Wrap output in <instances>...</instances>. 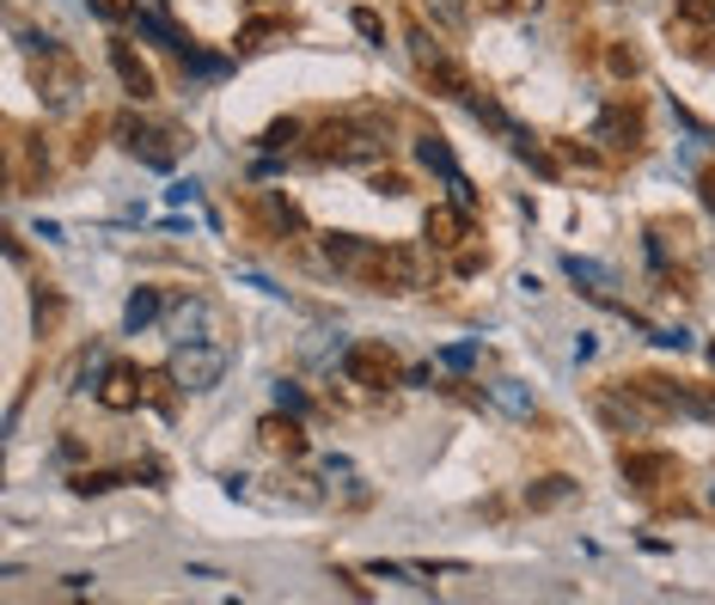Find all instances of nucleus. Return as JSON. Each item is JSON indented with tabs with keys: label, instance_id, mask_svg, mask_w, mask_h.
<instances>
[{
	"label": "nucleus",
	"instance_id": "nucleus-1",
	"mask_svg": "<svg viewBox=\"0 0 715 605\" xmlns=\"http://www.w3.org/2000/svg\"><path fill=\"white\" fill-rule=\"evenodd\" d=\"M306 153L318 166H361V159H380L385 153V123L380 117H337L312 135Z\"/></svg>",
	"mask_w": 715,
	"mask_h": 605
},
{
	"label": "nucleus",
	"instance_id": "nucleus-2",
	"mask_svg": "<svg viewBox=\"0 0 715 605\" xmlns=\"http://www.w3.org/2000/svg\"><path fill=\"white\" fill-rule=\"evenodd\" d=\"M226 373V349L221 342H178L172 361H166V380L178 385V392H214Z\"/></svg>",
	"mask_w": 715,
	"mask_h": 605
},
{
	"label": "nucleus",
	"instance_id": "nucleus-3",
	"mask_svg": "<svg viewBox=\"0 0 715 605\" xmlns=\"http://www.w3.org/2000/svg\"><path fill=\"white\" fill-rule=\"evenodd\" d=\"M367 276H373V288H380V294H416V288H423V251H410V245L373 251Z\"/></svg>",
	"mask_w": 715,
	"mask_h": 605
},
{
	"label": "nucleus",
	"instance_id": "nucleus-4",
	"mask_svg": "<svg viewBox=\"0 0 715 605\" xmlns=\"http://www.w3.org/2000/svg\"><path fill=\"white\" fill-rule=\"evenodd\" d=\"M343 380L361 385V392H385V385H397V355L385 342H355L343 355Z\"/></svg>",
	"mask_w": 715,
	"mask_h": 605
},
{
	"label": "nucleus",
	"instance_id": "nucleus-5",
	"mask_svg": "<svg viewBox=\"0 0 715 605\" xmlns=\"http://www.w3.org/2000/svg\"><path fill=\"white\" fill-rule=\"evenodd\" d=\"M110 135H117V141L129 147L135 159H147V166H159V171L172 166V147H166V135H159V129H147V123L135 117V110H122V117L110 123Z\"/></svg>",
	"mask_w": 715,
	"mask_h": 605
},
{
	"label": "nucleus",
	"instance_id": "nucleus-6",
	"mask_svg": "<svg viewBox=\"0 0 715 605\" xmlns=\"http://www.w3.org/2000/svg\"><path fill=\"white\" fill-rule=\"evenodd\" d=\"M599 416H606L611 428H649V397L630 392V385H606V392H599Z\"/></svg>",
	"mask_w": 715,
	"mask_h": 605
},
{
	"label": "nucleus",
	"instance_id": "nucleus-7",
	"mask_svg": "<svg viewBox=\"0 0 715 605\" xmlns=\"http://www.w3.org/2000/svg\"><path fill=\"white\" fill-rule=\"evenodd\" d=\"M110 67H117V79H122V93H129L135 105H147V98L159 93V79H153V67H147L141 55L129 50V43H110Z\"/></svg>",
	"mask_w": 715,
	"mask_h": 605
},
{
	"label": "nucleus",
	"instance_id": "nucleus-8",
	"mask_svg": "<svg viewBox=\"0 0 715 605\" xmlns=\"http://www.w3.org/2000/svg\"><path fill=\"white\" fill-rule=\"evenodd\" d=\"M257 441H264L269 453H281V459H306V435H300V416H264L257 422Z\"/></svg>",
	"mask_w": 715,
	"mask_h": 605
},
{
	"label": "nucleus",
	"instance_id": "nucleus-9",
	"mask_svg": "<svg viewBox=\"0 0 715 605\" xmlns=\"http://www.w3.org/2000/svg\"><path fill=\"white\" fill-rule=\"evenodd\" d=\"M673 471H679L673 453H623V484H636V489H661Z\"/></svg>",
	"mask_w": 715,
	"mask_h": 605
},
{
	"label": "nucleus",
	"instance_id": "nucleus-10",
	"mask_svg": "<svg viewBox=\"0 0 715 605\" xmlns=\"http://www.w3.org/2000/svg\"><path fill=\"white\" fill-rule=\"evenodd\" d=\"M599 141L618 147V153H630V147L642 141V117H636V110H623V105L599 110Z\"/></svg>",
	"mask_w": 715,
	"mask_h": 605
},
{
	"label": "nucleus",
	"instance_id": "nucleus-11",
	"mask_svg": "<svg viewBox=\"0 0 715 605\" xmlns=\"http://www.w3.org/2000/svg\"><path fill=\"white\" fill-rule=\"evenodd\" d=\"M98 404H105V410H135V404H141V373H135V368H110L105 385H98Z\"/></svg>",
	"mask_w": 715,
	"mask_h": 605
},
{
	"label": "nucleus",
	"instance_id": "nucleus-12",
	"mask_svg": "<svg viewBox=\"0 0 715 605\" xmlns=\"http://www.w3.org/2000/svg\"><path fill=\"white\" fill-rule=\"evenodd\" d=\"M465 233H471V214L465 209H428V245L435 251H452Z\"/></svg>",
	"mask_w": 715,
	"mask_h": 605
},
{
	"label": "nucleus",
	"instance_id": "nucleus-13",
	"mask_svg": "<svg viewBox=\"0 0 715 605\" xmlns=\"http://www.w3.org/2000/svg\"><path fill=\"white\" fill-rule=\"evenodd\" d=\"M575 477H563V471H551V477H538V484H526V508L538 513V508H563V501L575 496Z\"/></svg>",
	"mask_w": 715,
	"mask_h": 605
},
{
	"label": "nucleus",
	"instance_id": "nucleus-14",
	"mask_svg": "<svg viewBox=\"0 0 715 605\" xmlns=\"http://www.w3.org/2000/svg\"><path fill=\"white\" fill-rule=\"evenodd\" d=\"M423 74H428V86H440L447 98H471V74H465L459 62H447V55H440V62H428Z\"/></svg>",
	"mask_w": 715,
	"mask_h": 605
},
{
	"label": "nucleus",
	"instance_id": "nucleus-15",
	"mask_svg": "<svg viewBox=\"0 0 715 605\" xmlns=\"http://www.w3.org/2000/svg\"><path fill=\"white\" fill-rule=\"evenodd\" d=\"M324 257H331L337 269H367L373 251L361 245V238H349V233H324Z\"/></svg>",
	"mask_w": 715,
	"mask_h": 605
},
{
	"label": "nucleus",
	"instance_id": "nucleus-16",
	"mask_svg": "<svg viewBox=\"0 0 715 605\" xmlns=\"http://www.w3.org/2000/svg\"><path fill=\"white\" fill-rule=\"evenodd\" d=\"M423 13L435 19L440 31H452V38H459V31L471 25V7H465V0H423Z\"/></svg>",
	"mask_w": 715,
	"mask_h": 605
},
{
	"label": "nucleus",
	"instance_id": "nucleus-17",
	"mask_svg": "<svg viewBox=\"0 0 715 605\" xmlns=\"http://www.w3.org/2000/svg\"><path fill=\"white\" fill-rule=\"evenodd\" d=\"M269 38H288V19H252V25H238V50H264Z\"/></svg>",
	"mask_w": 715,
	"mask_h": 605
},
{
	"label": "nucleus",
	"instance_id": "nucleus-18",
	"mask_svg": "<svg viewBox=\"0 0 715 605\" xmlns=\"http://www.w3.org/2000/svg\"><path fill=\"white\" fill-rule=\"evenodd\" d=\"M416 159H423L428 171H440V178H452V153H447V141H440V135H423V141H416Z\"/></svg>",
	"mask_w": 715,
	"mask_h": 605
},
{
	"label": "nucleus",
	"instance_id": "nucleus-19",
	"mask_svg": "<svg viewBox=\"0 0 715 605\" xmlns=\"http://www.w3.org/2000/svg\"><path fill=\"white\" fill-rule=\"evenodd\" d=\"M159 306H166V300H159V294H153V288H141V294H129V312H122V325H129V330H141V325H153V318H159Z\"/></svg>",
	"mask_w": 715,
	"mask_h": 605
},
{
	"label": "nucleus",
	"instance_id": "nucleus-20",
	"mask_svg": "<svg viewBox=\"0 0 715 605\" xmlns=\"http://www.w3.org/2000/svg\"><path fill=\"white\" fill-rule=\"evenodd\" d=\"M202 325H209V312H202V306H178V312H172L178 342H202Z\"/></svg>",
	"mask_w": 715,
	"mask_h": 605
},
{
	"label": "nucleus",
	"instance_id": "nucleus-21",
	"mask_svg": "<svg viewBox=\"0 0 715 605\" xmlns=\"http://www.w3.org/2000/svg\"><path fill=\"white\" fill-rule=\"evenodd\" d=\"M117 484H122L117 471H79V477H74V489H79V496H110Z\"/></svg>",
	"mask_w": 715,
	"mask_h": 605
},
{
	"label": "nucleus",
	"instance_id": "nucleus-22",
	"mask_svg": "<svg viewBox=\"0 0 715 605\" xmlns=\"http://www.w3.org/2000/svg\"><path fill=\"white\" fill-rule=\"evenodd\" d=\"M490 392H495V404H508V410H514V416H532V397H526V392H520V385H514V380H502V385H490Z\"/></svg>",
	"mask_w": 715,
	"mask_h": 605
},
{
	"label": "nucleus",
	"instance_id": "nucleus-23",
	"mask_svg": "<svg viewBox=\"0 0 715 605\" xmlns=\"http://www.w3.org/2000/svg\"><path fill=\"white\" fill-rule=\"evenodd\" d=\"M93 13H98V19H110V25H129V19L141 13V7H135V0H93Z\"/></svg>",
	"mask_w": 715,
	"mask_h": 605
},
{
	"label": "nucleus",
	"instance_id": "nucleus-24",
	"mask_svg": "<svg viewBox=\"0 0 715 605\" xmlns=\"http://www.w3.org/2000/svg\"><path fill=\"white\" fill-rule=\"evenodd\" d=\"M294 141H300V123H269V129H264V147H269V153H281V147H294Z\"/></svg>",
	"mask_w": 715,
	"mask_h": 605
},
{
	"label": "nucleus",
	"instance_id": "nucleus-25",
	"mask_svg": "<svg viewBox=\"0 0 715 605\" xmlns=\"http://www.w3.org/2000/svg\"><path fill=\"white\" fill-rule=\"evenodd\" d=\"M264 209H269V221H276V226H288V233H300V209H294V202H281V197H264Z\"/></svg>",
	"mask_w": 715,
	"mask_h": 605
},
{
	"label": "nucleus",
	"instance_id": "nucleus-26",
	"mask_svg": "<svg viewBox=\"0 0 715 605\" xmlns=\"http://www.w3.org/2000/svg\"><path fill=\"white\" fill-rule=\"evenodd\" d=\"M679 19H685V25H709V19H715V0H679Z\"/></svg>",
	"mask_w": 715,
	"mask_h": 605
},
{
	"label": "nucleus",
	"instance_id": "nucleus-27",
	"mask_svg": "<svg viewBox=\"0 0 715 605\" xmlns=\"http://www.w3.org/2000/svg\"><path fill=\"white\" fill-rule=\"evenodd\" d=\"M276 404L288 410V416H306V410H312V404H306V392H300V385H288V380L276 385Z\"/></svg>",
	"mask_w": 715,
	"mask_h": 605
},
{
	"label": "nucleus",
	"instance_id": "nucleus-28",
	"mask_svg": "<svg viewBox=\"0 0 715 605\" xmlns=\"http://www.w3.org/2000/svg\"><path fill=\"white\" fill-rule=\"evenodd\" d=\"M404 38H410V55H416V62H440V50H435V43H428V31L423 25H410V31H404Z\"/></svg>",
	"mask_w": 715,
	"mask_h": 605
},
{
	"label": "nucleus",
	"instance_id": "nucleus-29",
	"mask_svg": "<svg viewBox=\"0 0 715 605\" xmlns=\"http://www.w3.org/2000/svg\"><path fill=\"white\" fill-rule=\"evenodd\" d=\"M563 269H569L575 282H599V288H606V282H611V276H606V269H599V264H581V257H569V264H563ZM599 288H594V294H599Z\"/></svg>",
	"mask_w": 715,
	"mask_h": 605
},
{
	"label": "nucleus",
	"instance_id": "nucleus-30",
	"mask_svg": "<svg viewBox=\"0 0 715 605\" xmlns=\"http://www.w3.org/2000/svg\"><path fill=\"white\" fill-rule=\"evenodd\" d=\"M355 31H361V38H367V43H380V38H385L380 13H367V7H361V13H355Z\"/></svg>",
	"mask_w": 715,
	"mask_h": 605
},
{
	"label": "nucleus",
	"instance_id": "nucleus-31",
	"mask_svg": "<svg viewBox=\"0 0 715 605\" xmlns=\"http://www.w3.org/2000/svg\"><path fill=\"white\" fill-rule=\"evenodd\" d=\"M373 190H380V197H404V190H410V184H404L397 171H380V178H373Z\"/></svg>",
	"mask_w": 715,
	"mask_h": 605
},
{
	"label": "nucleus",
	"instance_id": "nucleus-32",
	"mask_svg": "<svg viewBox=\"0 0 715 605\" xmlns=\"http://www.w3.org/2000/svg\"><path fill=\"white\" fill-rule=\"evenodd\" d=\"M606 62H611V74H636V50H611Z\"/></svg>",
	"mask_w": 715,
	"mask_h": 605
},
{
	"label": "nucleus",
	"instance_id": "nucleus-33",
	"mask_svg": "<svg viewBox=\"0 0 715 605\" xmlns=\"http://www.w3.org/2000/svg\"><path fill=\"white\" fill-rule=\"evenodd\" d=\"M697 190H703V209H709V214H715V178H703V184H697Z\"/></svg>",
	"mask_w": 715,
	"mask_h": 605
},
{
	"label": "nucleus",
	"instance_id": "nucleus-34",
	"mask_svg": "<svg viewBox=\"0 0 715 605\" xmlns=\"http://www.w3.org/2000/svg\"><path fill=\"white\" fill-rule=\"evenodd\" d=\"M697 397H703V416L715 422V385H709V392H697Z\"/></svg>",
	"mask_w": 715,
	"mask_h": 605
},
{
	"label": "nucleus",
	"instance_id": "nucleus-35",
	"mask_svg": "<svg viewBox=\"0 0 715 605\" xmlns=\"http://www.w3.org/2000/svg\"><path fill=\"white\" fill-rule=\"evenodd\" d=\"M490 7H502V13H508V7H520V0H490Z\"/></svg>",
	"mask_w": 715,
	"mask_h": 605
}]
</instances>
